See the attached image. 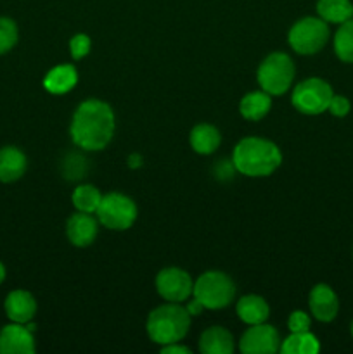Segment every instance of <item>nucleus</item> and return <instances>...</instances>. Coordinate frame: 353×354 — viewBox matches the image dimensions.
<instances>
[{"mask_svg":"<svg viewBox=\"0 0 353 354\" xmlns=\"http://www.w3.org/2000/svg\"><path fill=\"white\" fill-rule=\"evenodd\" d=\"M141 165H142V158L138 154H132L130 158H128V166H130V168H138Z\"/></svg>","mask_w":353,"mask_h":354,"instance_id":"32","label":"nucleus"},{"mask_svg":"<svg viewBox=\"0 0 353 354\" xmlns=\"http://www.w3.org/2000/svg\"><path fill=\"white\" fill-rule=\"evenodd\" d=\"M199 351L203 354H230L234 351V337L227 328L213 325L201 334Z\"/></svg>","mask_w":353,"mask_h":354,"instance_id":"16","label":"nucleus"},{"mask_svg":"<svg viewBox=\"0 0 353 354\" xmlns=\"http://www.w3.org/2000/svg\"><path fill=\"white\" fill-rule=\"evenodd\" d=\"M190 328V315L180 303H168L158 306L149 313L147 334L152 342L159 346L180 342Z\"/></svg>","mask_w":353,"mask_h":354,"instance_id":"3","label":"nucleus"},{"mask_svg":"<svg viewBox=\"0 0 353 354\" xmlns=\"http://www.w3.org/2000/svg\"><path fill=\"white\" fill-rule=\"evenodd\" d=\"M334 95L332 86L322 78H308L298 83L291 95V102L300 113L315 116L327 111L331 97Z\"/></svg>","mask_w":353,"mask_h":354,"instance_id":"8","label":"nucleus"},{"mask_svg":"<svg viewBox=\"0 0 353 354\" xmlns=\"http://www.w3.org/2000/svg\"><path fill=\"white\" fill-rule=\"evenodd\" d=\"M294 62L284 52L266 55L258 68V83L263 92L270 95H282L289 90L294 80Z\"/></svg>","mask_w":353,"mask_h":354,"instance_id":"5","label":"nucleus"},{"mask_svg":"<svg viewBox=\"0 0 353 354\" xmlns=\"http://www.w3.org/2000/svg\"><path fill=\"white\" fill-rule=\"evenodd\" d=\"M235 311H237V317L248 325L265 324L270 315V308L266 304V301L262 296H256V294H249V296L241 297L237 301Z\"/></svg>","mask_w":353,"mask_h":354,"instance_id":"18","label":"nucleus"},{"mask_svg":"<svg viewBox=\"0 0 353 354\" xmlns=\"http://www.w3.org/2000/svg\"><path fill=\"white\" fill-rule=\"evenodd\" d=\"M156 290L168 303H183L192 296L194 280L185 270L172 266V268H165L158 273Z\"/></svg>","mask_w":353,"mask_h":354,"instance_id":"9","label":"nucleus"},{"mask_svg":"<svg viewBox=\"0 0 353 354\" xmlns=\"http://www.w3.org/2000/svg\"><path fill=\"white\" fill-rule=\"evenodd\" d=\"M310 325L311 320L305 311H293L287 318V327L291 332H308Z\"/></svg>","mask_w":353,"mask_h":354,"instance_id":"28","label":"nucleus"},{"mask_svg":"<svg viewBox=\"0 0 353 354\" xmlns=\"http://www.w3.org/2000/svg\"><path fill=\"white\" fill-rule=\"evenodd\" d=\"M6 280V266L0 263V286H2V282Z\"/></svg>","mask_w":353,"mask_h":354,"instance_id":"33","label":"nucleus"},{"mask_svg":"<svg viewBox=\"0 0 353 354\" xmlns=\"http://www.w3.org/2000/svg\"><path fill=\"white\" fill-rule=\"evenodd\" d=\"M317 14L325 23L341 24L353 17V3L350 0H318Z\"/></svg>","mask_w":353,"mask_h":354,"instance_id":"22","label":"nucleus"},{"mask_svg":"<svg viewBox=\"0 0 353 354\" xmlns=\"http://www.w3.org/2000/svg\"><path fill=\"white\" fill-rule=\"evenodd\" d=\"M350 330H352V337H353V322H352V327H350Z\"/></svg>","mask_w":353,"mask_h":354,"instance_id":"34","label":"nucleus"},{"mask_svg":"<svg viewBox=\"0 0 353 354\" xmlns=\"http://www.w3.org/2000/svg\"><path fill=\"white\" fill-rule=\"evenodd\" d=\"M318 351H320V342L310 330L291 332L289 337L280 342L282 354H317Z\"/></svg>","mask_w":353,"mask_h":354,"instance_id":"21","label":"nucleus"},{"mask_svg":"<svg viewBox=\"0 0 353 354\" xmlns=\"http://www.w3.org/2000/svg\"><path fill=\"white\" fill-rule=\"evenodd\" d=\"M76 82H78V73H76L75 66L59 64L45 75L44 86L47 92L54 93V95H62L75 88Z\"/></svg>","mask_w":353,"mask_h":354,"instance_id":"17","label":"nucleus"},{"mask_svg":"<svg viewBox=\"0 0 353 354\" xmlns=\"http://www.w3.org/2000/svg\"><path fill=\"white\" fill-rule=\"evenodd\" d=\"M97 234H99V225L97 220L92 216V213H78L71 214L66 223V235H68L69 242L76 248H87L96 241Z\"/></svg>","mask_w":353,"mask_h":354,"instance_id":"13","label":"nucleus"},{"mask_svg":"<svg viewBox=\"0 0 353 354\" xmlns=\"http://www.w3.org/2000/svg\"><path fill=\"white\" fill-rule=\"evenodd\" d=\"M350 109H352V104H350V100L346 99V97H343V95H332L331 97V102H329L327 111L332 114V116L345 118L346 114L350 113Z\"/></svg>","mask_w":353,"mask_h":354,"instance_id":"29","label":"nucleus"},{"mask_svg":"<svg viewBox=\"0 0 353 354\" xmlns=\"http://www.w3.org/2000/svg\"><path fill=\"white\" fill-rule=\"evenodd\" d=\"M26 156L14 145L0 149V182L10 183L19 180L26 171Z\"/></svg>","mask_w":353,"mask_h":354,"instance_id":"15","label":"nucleus"},{"mask_svg":"<svg viewBox=\"0 0 353 354\" xmlns=\"http://www.w3.org/2000/svg\"><path fill=\"white\" fill-rule=\"evenodd\" d=\"M279 332L266 324L251 325L242 334L239 341V349L242 354H273L280 351Z\"/></svg>","mask_w":353,"mask_h":354,"instance_id":"10","label":"nucleus"},{"mask_svg":"<svg viewBox=\"0 0 353 354\" xmlns=\"http://www.w3.org/2000/svg\"><path fill=\"white\" fill-rule=\"evenodd\" d=\"M100 199H102V196L93 185H78L71 196L73 206L82 213H96Z\"/></svg>","mask_w":353,"mask_h":354,"instance_id":"24","label":"nucleus"},{"mask_svg":"<svg viewBox=\"0 0 353 354\" xmlns=\"http://www.w3.org/2000/svg\"><path fill=\"white\" fill-rule=\"evenodd\" d=\"M232 162L235 171L258 178L272 175L282 162V154L273 142L260 137H248L235 145Z\"/></svg>","mask_w":353,"mask_h":354,"instance_id":"2","label":"nucleus"},{"mask_svg":"<svg viewBox=\"0 0 353 354\" xmlns=\"http://www.w3.org/2000/svg\"><path fill=\"white\" fill-rule=\"evenodd\" d=\"M96 214L97 220L109 230H127L137 220V206L125 194L111 192L102 196Z\"/></svg>","mask_w":353,"mask_h":354,"instance_id":"7","label":"nucleus"},{"mask_svg":"<svg viewBox=\"0 0 353 354\" xmlns=\"http://www.w3.org/2000/svg\"><path fill=\"white\" fill-rule=\"evenodd\" d=\"M116 121L111 106L104 100L89 99L76 107L69 124V135L83 151H102L114 135Z\"/></svg>","mask_w":353,"mask_h":354,"instance_id":"1","label":"nucleus"},{"mask_svg":"<svg viewBox=\"0 0 353 354\" xmlns=\"http://www.w3.org/2000/svg\"><path fill=\"white\" fill-rule=\"evenodd\" d=\"M3 308H6V315L10 322L28 324L33 320L35 313H37V301L28 290H12L6 297Z\"/></svg>","mask_w":353,"mask_h":354,"instance_id":"14","label":"nucleus"},{"mask_svg":"<svg viewBox=\"0 0 353 354\" xmlns=\"http://www.w3.org/2000/svg\"><path fill=\"white\" fill-rule=\"evenodd\" d=\"M334 52L343 62H353V17L339 24L334 35Z\"/></svg>","mask_w":353,"mask_h":354,"instance_id":"23","label":"nucleus"},{"mask_svg":"<svg viewBox=\"0 0 353 354\" xmlns=\"http://www.w3.org/2000/svg\"><path fill=\"white\" fill-rule=\"evenodd\" d=\"M190 349L185 346H180L179 342H173V344L161 346V354H189Z\"/></svg>","mask_w":353,"mask_h":354,"instance_id":"30","label":"nucleus"},{"mask_svg":"<svg viewBox=\"0 0 353 354\" xmlns=\"http://www.w3.org/2000/svg\"><path fill=\"white\" fill-rule=\"evenodd\" d=\"M90 47H92V41L87 37L85 33H78L69 40V52H71L73 59H83L90 52Z\"/></svg>","mask_w":353,"mask_h":354,"instance_id":"27","label":"nucleus"},{"mask_svg":"<svg viewBox=\"0 0 353 354\" xmlns=\"http://www.w3.org/2000/svg\"><path fill=\"white\" fill-rule=\"evenodd\" d=\"M270 93L266 92H251L244 95L239 104V111H241L242 118L249 121H260L269 114L270 106H272V99Z\"/></svg>","mask_w":353,"mask_h":354,"instance_id":"20","label":"nucleus"},{"mask_svg":"<svg viewBox=\"0 0 353 354\" xmlns=\"http://www.w3.org/2000/svg\"><path fill=\"white\" fill-rule=\"evenodd\" d=\"M35 339L33 332L26 327V324L6 325L0 330V354H33Z\"/></svg>","mask_w":353,"mask_h":354,"instance_id":"11","label":"nucleus"},{"mask_svg":"<svg viewBox=\"0 0 353 354\" xmlns=\"http://www.w3.org/2000/svg\"><path fill=\"white\" fill-rule=\"evenodd\" d=\"M221 142V135L213 124L201 123L196 124L190 131V147L197 152V154H213L218 149Z\"/></svg>","mask_w":353,"mask_h":354,"instance_id":"19","label":"nucleus"},{"mask_svg":"<svg viewBox=\"0 0 353 354\" xmlns=\"http://www.w3.org/2000/svg\"><path fill=\"white\" fill-rule=\"evenodd\" d=\"M62 175H64V178L68 180H78L82 178V176H85L87 173V161L83 156L80 154H68L66 156V159L62 161Z\"/></svg>","mask_w":353,"mask_h":354,"instance_id":"26","label":"nucleus"},{"mask_svg":"<svg viewBox=\"0 0 353 354\" xmlns=\"http://www.w3.org/2000/svg\"><path fill=\"white\" fill-rule=\"evenodd\" d=\"M19 31H17L16 23L10 17H0V55L12 50L14 45L17 44Z\"/></svg>","mask_w":353,"mask_h":354,"instance_id":"25","label":"nucleus"},{"mask_svg":"<svg viewBox=\"0 0 353 354\" xmlns=\"http://www.w3.org/2000/svg\"><path fill=\"white\" fill-rule=\"evenodd\" d=\"M192 296L206 310H221L234 301L235 286L224 272H206L194 282Z\"/></svg>","mask_w":353,"mask_h":354,"instance_id":"4","label":"nucleus"},{"mask_svg":"<svg viewBox=\"0 0 353 354\" xmlns=\"http://www.w3.org/2000/svg\"><path fill=\"white\" fill-rule=\"evenodd\" d=\"M308 304H310V311L318 322H332L338 317L339 311V299L336 296L334 290L327 286V283H317L314 289L310 290V297H308Z\"/></svg>","mask_w":353,"mask_h":354,"instance_id":"12","label":"nucleus"},{"mask_svg":"<svg viewBox=\"0 0 353 354\" xmlns=\"http://www.w3.org/2000/svg\"><path fill=\"white\" fill-rule=\"evenodd\" d=\"M203 310H204V306L196 299V297H194V299L189 303V306H187V311H189L190 317H194V315H199Z\"/></svg>","mask_w":353,"mask_h":354,"instance_id":"31","label":"nucleus"},{"mask_svg":"<svg viewBox=\"0 0 353 354\" xmlns=\"http://www.w3.org/2000/svg\"><path fill=\"white\" fill-rule=\"evenodd\" d=\"M287 40L291 48L298 54H317L329 40V23H325L322 17H301L291 26Z\"/></svg>","mask_w":353,"mask_h":354,"instance_id":"6","label":"nucleus"}]
</instances>
